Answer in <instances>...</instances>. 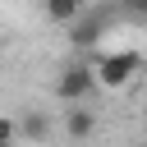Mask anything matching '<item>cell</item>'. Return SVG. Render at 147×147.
Listing matches in <instances>:
<instances>
[{
    "label": "cell",
    "mask_w": 147,
    "mask_h": 147,
    "mask_svg": "<svg viewBox=\"0 0 147 147\" xmlns=\"http://www.w3.org/2000/svg\"><path fill=\"white\" fill-rule=\"evenodd\" d=\"M138 64H142L138 51H110V55H101V60L92 64V74H96L101 87H124V83L138 74Z\"/></svg>",
    "instance_id": "cell-1"
},
{
    "label": "cell",
    "mask_w": 147,
    "mask_h": 147,
    "mask_svg": "<svg viewBox=\"0 0 147 147\" xmlns=\"http://www.w3.org/2000/svg\"><path fill=\"white\" fill-rule=\"evenodd\" d=\"M129 9H138V14H147V0H124Z\"/></svg>",
    "instance_id": "cell-8"
},
{
    "label": "cell",
    "mask_w": 147,
    "mask_h": 147,
    "mask_svg": "<svg viewBox=\"0 0 147 147\" xmlns=\"http://www.w3.org/2000/svg\"><path fill=\"white\" fill-rule=\"evenodd\" d=\"M14 138H18V119L0 115V147H14Z\"/></svg>",
    "instance_id": "cell-7"
},
{
    "label": "cell",
    "mask_w": 147,
    "mask_h": 147,
    "mask_svg": "<svg viewBox=\"0 0 147 147\" xmlns=\"http://www.w3.org/2000/svg\"><path fill=\"white\" fill-rule=\"evenodd\" d=\"M96 87V74H92V64H69L64 74H60V83H55V96L64 101V106H83V96Z\"/></svg>",
    "instance_id": "cell-2"
},
{
    "label": "cell",
    "mask_w": 147,
    "mask_h": 147,
    "mask_svg": "<svg viewBox=\"0 0 147 147\" xmlns=\"http://www.w3.org/2000/svg\"><path fill=\"white\" fill-rule=\"evenodd\" d=\"M101 32H106V9H87L78 23H69V41L74 46H96Z\"/></svg>",
    "instance_id": "cell-3"
},
{
    "label": "cell",
    "mask_w": 147,
    "mask_h": 147,
    "mask_svg": "<svg viewBox=\"0 0 147 147\" xmlns=\"http://www.w3.org/2000/svg\"><path fill=\"white\" fill-rule=\"evenodd\" d=\"M87 14V0H46V18L51 23H78Z\"/></svg>",
    "instance_id": "cell-5"
},
{
    "label": "cell",
    "mask_w": 147,
    "mask_h": 147,
    "mask_svg": "<svg viewBox=\"0 0 147 147\" xmlns=\"http://www.w3.org/2000/svg\"><path fill=\"white\" fill-rule=\"evenodd\" d=\"M92 129H96V115H92V110H83V106H69V110H64V133H69V138L83 142V138H92Z\"/></svg>",
    "instance_id": "cell-4"
},
{
    "label": "cell",
    "mask_w": 147,
    "mask_h": 147,
    "mask_svg": "<svg viewBox=\"0 0 147 147\" xmlns=\"http://www.w3.org/2000/svg\"><path fill=\"white\" fill-rule=\"evenodd\" d=\"M18 133H28V138H46V133H51V119L32 110V115H23V119H18Z\"/></svg>",
    "instance_id": "cell-6"
}]
</instances>
